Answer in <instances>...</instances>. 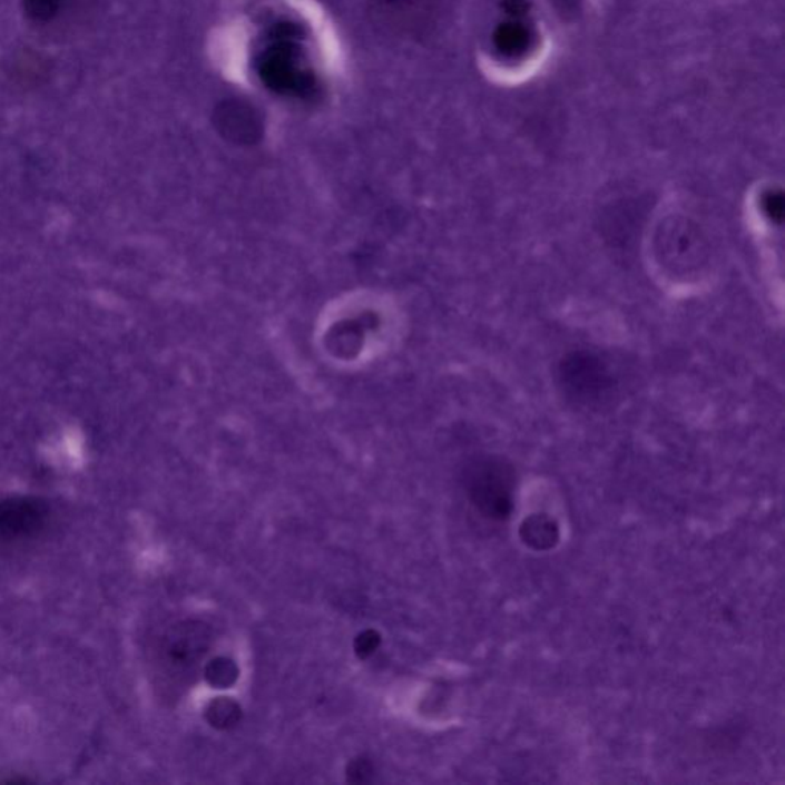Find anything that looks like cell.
Listing matches in <instances>:
<instances>
[{"mask_svg":"<svg viewBox=\"0 0 785 785\" xmlns=\"http://www.w3.org/2000/svg\"><path fill=\"white\" fill-rule=\"evenodd\" d=\"M462 483L471 506L490 520H507L514 510L516 470L500 455L483 454L463 468Z\"/></svg>","mask_w":785,"mask_h":785,"instance_id":"obj_2","label":"cell"},{"mask_svg":"<svg viewBox=\"0 0 785 785\" xmlns=\"http://www.w3.org/2000/svg\"><path fill=\"white\" fill-rule=\"evenodd\" d=\"M381 638L374 630H365V632L360 634L355 641V652L360 655L361 658H367L380 648Z\"/></svg>","mask_w":785,"mask_h":785,"instance_id":"obj_14","label":"cell"},{"mask_svg":"<svg viewBox=\"0 0 785 785\" xmlns=\"http://www.w3.org/2000/svg\"><path fill=\"white\" fill-rule=\"evenodd\" d=\"M67 0H22V8L31 22L50 23L62 13Z\"/></svg>","mask_w":785,"mask_h":785,"instance_id":"obj_10","label":"cell"},{"mask_svg":"<svg viewBox=\"0 0 785 785\" xmlns=\"http://www.w3.org/2000/svg\"><path fill=\"white\" fill-rule=\"evenodd\" d=\"M654 251L658 263L674 278H699L710 263V244L693 219L673 215L655 230Z\"/></svg>","mask_w":785,"mask_h":785,"instance_id":"obj_1","label":"cell"},{"mask_svg":"<svg viewBox=\"0 0 785 785\" xmlns=\"http://www.w3.org/2000/svg\"><path fill=\"white\" fill-rule=\"evenodd\" d=\"M50 519V507L38 498L0 500V549L26 542L39 534Z\"/></svg>","mask_w":785,"mask_h":785,"instance_id":"obj_4","label":"cell"},{"mask_svg":"<svg viewBox=\"0 0 785 785\" xmlns=\"http://www.w3.org/2000/svg\"><path fill=\"white\" fill-rule=\"evenodd\" d=\"M210 630L202 621H183L173 626L163 640V652L175 665H189L206 654Z\"/></svg>","mask_w":785,"mask_h":785,"instance_id":"obj_6","label":"cell"},{"mask_svg":"<svg viewBox=\"0 0 785 785\" xmlns=\"http://www.w3.org/2000/svg\"><path fill=\"white\" fill-rule=\"evenodd\" d=\"M214 126L219 136L235 145H255L263 136L262 116L242 99L222 101L214 111Z\"/></svg>","mask_w":785,"mask_h":785,"instance_id":"obj_5","label":"cell"},{"mask_svg":"<svg viewBox=\"0 0 785 785\" xmlns=\"http://www.w3.org/2000/svg\"><path fill=\"white\" fill-rule=\"evenodd\" d=\"M373 773L372 761L364 758V756L353 759L347 767V778L352 783H367V781L372 779Z\"/></svg>","mask_w":785,"mask_h":785,"instance_id":"obj_13","label":"cell"},{"mask_svg":"<svg viewBox=\"0 0 785 785\" xmlns=\"http://www.w3.org/2000/svg\"><path fill=\"white\" fill-rule=\"evenodd\" d=\"M759 209L763 217L775 225H781L784 219V197L781 190L768 189L759 198Z\"/></svg>","mask_w":785,"mask_h":785,"instance_id":"obj_12","label":"cell"},{"mask_svg":"<svg viewBox=\"0 0 785 785\" xmlns=\"http://www.w3.org/2000/svg\"><path fill=\"white\" fill-rule=\"evenodd\" d=\"M520 539L534 551H549L559 543V524L548 514L528 516L520 524Z\"/></svg>","mask_w":785,"mask_h":785,"instance_id":"obj_8","label":"cell"},{"mask_svg":"<svg viewBox=\"0 0 785 785\" xmlns=\"http://www.w3.org/2000/svg\"><path fill=\"white\" fill-rule=\"evenodd\" d=\"M205 675L210 686L217 687V689H227L237 681L238 667L227 658H217L206 666Z\"/></svg>","mask_w":785,"mask_h":785,"instance_id":"obj_11","label":"cell"},{"mask_svg":"<svg viewBox=\"0 0 785 785\" xmlns=\"http://www.w3.org/2000/svg\"><path fill=\"white\" fill-rule=\"evenodd\" d=\"M561 390L577 405H600L614 389L612 373L601 357L589 352H573L559 365Z\"/></svg>","mask_w":785,"mask_h":785,"instance_id":"obj_3","label":"cell"},{"mask_svg":"<svg viewBox=\"0 0 785 785\" xmlns=\"http://www.w3.org/2000/svg\"><path fill=\"white\" fill-rule=\"evenodd\" d=\"M386 3H400V2H405V0H384Z\"/></svg>","mask_w":785,"mask_h":785,"instance_id":"obj_15","label":"cell"},{"mask_svg":"<svg viewBox=\"0 0 785 785\" xmlns=\"http://www.w3.org/2000/svg\"><path fill=\"white\" fill-rule=\"evenodd\" d=\"M206 719L215 729H230L242 719V709L229 698H217L206 707Z\"/></svg>","mask_w":785,"mask_h":785,"instance_id":"obj_9","label":"cell"},{"mask_svg":"<svg viewBox=\"0 0 785 785\" xmlns=\"http://www.w3.org/2000/svg\"><path fill=\"white\" fill-rule=\"evenodd\" d=\"M645 215V203L640 198H621L601 214V232L614 246H626L636 237Z\"/></svg>","mask_w":785,"mask_h":785,"instance_id":"obj_7","label":"cell"}]
</instances>
